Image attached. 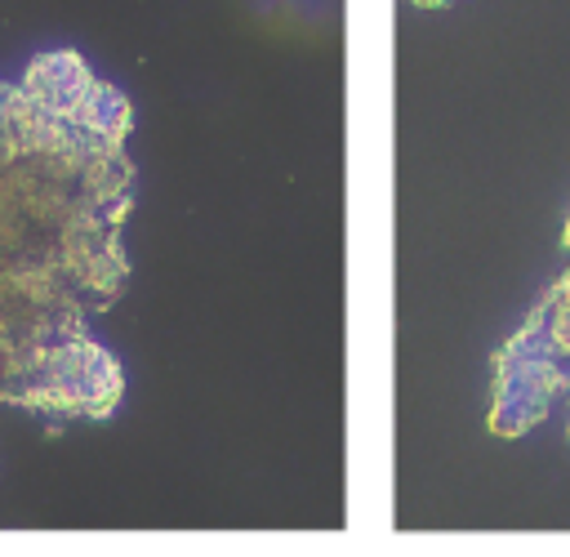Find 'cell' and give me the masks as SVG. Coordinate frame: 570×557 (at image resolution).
Instances as JSON below:
<instances>
[{
	"mask_svg": "<svg viewBox=\"0 0 570 557\" xmlns=\"http://www.w3.org/2000/svg\"><path fill=\"white\" fill-rule=\"evenodd\" d=\"M71 125L80 134H89L94 143H125L129 134V98L102 80H94V89L85 94V102L71 111Z\"/></svg>",
	"mask_w": 570,
	"mask_h": 557,
	"instance_id": "3957f363",
	"label": "cell"
},
{
	"mask_svg": "<svg viewBox=\"0 0 570 557\" xmlns=\"http://www.w3.org/2000/svg\"><path fill=\"white\" fill-rule=\"evenodd\" d=\"M570 383V374L561 370V356L548 343L543 330V303L530 312V321L508 339V348L494 361V410H490V428L499 437H521L525 428H534L552 397Z\"/></svg>",
	"mask_w": 570,
	"mask_h": 557,
	"instance_id": "6da1fadb",
	"label": "cell"
},
{
	"mask_svg": "<svg viewBox=\"0 0 570 557\" xmlns=\"http://www.w3.org/2000/svg\"><path fill=\"white\" fill-rule=\"evenodd\" d=\"M94 89V76L89 67L80 62V53L71 49H58V53H40L27 76H22V94L31 102H40L49 116L58 120H71V111L85 102V94Z\"/></svg>",
	"mask_w": 570,
	"mask_h": 557,
	"instance_id": "7a4b0ae2",
	"label": "cell"
},
{
	"mask_svg": "<svg viewBox=\"0 0 570 557\" xmlns=\"http://www.w3.org/2000/svg\"><path fill=\"white\" fill-rule=\"evenodd\" d=\"M566 250H570V223H566Z\"/></svg>",
	"mask_w": 570,
	"mask_h": 557,
	"instance_id": "277c9868",
	"label": "cell"
}]
</instances>
